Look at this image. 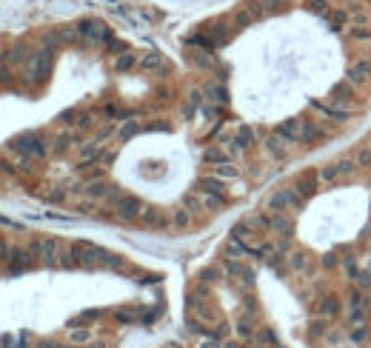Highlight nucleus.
<instances>
[{"instance_id": "f8f14e48", "label": "nucleus", "mask_w": 371, "mask_h": 348, "mask_svg": "<svg viewBox=\"0 0 371 348\" xmlns=\"http://www.w3.org/2000/svg\"><path fill=\"white\" fill-rule=\"evenodd\" d=\"M34 251L46 260V263H57V254H60V243L57 240H43V243H37Z\"/></svg>"}, {"instance_id": "b1692460", "label": "nucleus", "mask_w": 371, "mask_h": 348, "mask_svg": "<svg viewBox=\"0 0 371 348\" xmlns=\"http://www.w3.org/2000/svg\"><path fill=\"white\" fill-rule=\"evenodd\" d=\"M157 66H163V57H160L157 51H152V54L143 57V69H157Z\"/></svg>"}, {"instance_id": "393cba45", "label": "nucleus", "mask_w": 371, "mask_h": 348, "mask_svg": "<svg viewBox=\"0 0 371 348\" xmlns=\"http://www.w3.org/2000/svg\"><path fill=\"white\" fill-rule=\"evenodd\" d=\"M206 160H209V163H226V151L223 149H209L206 151Z\"/></svg>"}, {"instance_id": "f03ea898", "label": "nucleus", "mask_w": 371, "mask_h": 348, "mask_svg": "<svg viewBox=\"0 0 371 348\" xmlns=\"http://www.w3.org/2000/svg\"><path fill=\"white\" fill-rule=\"evenodd\" d=\"M71 254H74V263L86 265V268H94V265L103 263V251L94 249V246H89V243H77V246L71 249Z\"/></svg>"}, {"instance_id": "72a5a7b5", "label": "nucleus", "mask_w": 371, "mask_h": 348, "mask_svg": "<svg viewBox=\"0 0 371 348\" xmlns=\"http://www.w3.org/2000/svg\"><path fill=\"white\" fill-rule=\"evenodd\" d=\"M357 282H360L363 288H369V285H371V274H360V277H357Z\"/></svg>"}, {"instance_id": "20e7f679", "label": "nucleus", "mask_w": 371, "mask_h": 348, "mask_svg": "<svg viewBox=\"0 0 371 348\" xmlns=\"http://www.w3.org/2000/svg\"><path fill=\"white\" fill-rule=\"evenodd\" d=\"M15 149L23 151V154H29V157H46V146H43V140L40 137H34V134H23V137H17L15 140Z\"/></svg>"}, {"instance_id": "f257e3e1", "label": "nucleus", "mask_w": 371, "mask_h": 348, "mask_svg": "<svg viewBox=\"0 0 371 348\" xmlns=\"http://www.w3.org/2000/svg\"><path fill=\"white\" fill-rule=\"evenodd\" d=\"M303 206V197L294 191V188H280V191H274L266 203V209H269L271 214H283V211H291V209H300Z\"/></svg>"}, {"instance_id": "2eb2a0df", "label": "nucleus", "mask_w": 371, "mask_h": 348, "mask_svg": "<svg viewBox=\"0 0 371 348\" xmlns=\"http://www.w3.org/2000/svg\"><path fill=\"white\" fill-rule=\"evenodd\" d=\"M252 140H254V132L249 129V126H240L237 129V134H234V146L240 151H246L249 146H252Z\"/></svg>"}, {"instance_id": "cd10ccee", "label": "nucleus", "mask_w": 371, "mask_h": 348, "mask_svg": "<svg viewBox=\"0 0 371 348\" xmlns=\"http://www.w3.org/2000/svg\"><path fill=\"white\" fill-rule=\"evenodd\" d=\"M89 337H92V334L86 331V328H74V331H71V343H89Z\"/></svg>"}, {"instance_id": "2f4dec72", "label": "nucleus", "mask_w": 371, "mask_h": 348, "mask_svg": "<svg viewBox=\"0 0 371 348\" xmlns=\"http://www.w3.org/2000/svg\"><path fill=\"white\" fill-rule=\"evenodd\" d=\"M209 94H211V100L226 103V89H220V86H211V89H209Z\"/></svg>"}, {"instance_id": "dca6fc26", "label": "nucleus", "mask_w": 371, "mask_h": 348, "mask_svg": "<svg viewBox=\"0 0 371 348\" xmlns=\"http://www.w3.org/2000/svg\"><path fill=\"white\" fill-rule=\"evenodd\" d=\"M197 194H200V191H197ZM200 206H203V211H214V209L223 206V197H220V194H200Z\"/></svg>"}, {"instance_id": "c9c22d12", "label": "nucleus", "mask_w": 371, "mask_h": 348, "mask_svg": "<svg viewBox=\"0 0 371 348\" xmlns=\"http://www.w3.org/2000/svg\"><path fill=\"white\" fill-rule=\"evenodd\" d=\"M200 348H217V343H214V340H206V343H203Z\"/></svg>"}, {"instance_id": "9b49d317", "label": "nucleus", "mask_w": 371, "mask_h": 348, "mask_svg": "<svg viewBox=\"0 0 371 348\" xmlns=\"http://www.w3.org/2000/svg\"><path fill=\"white\" fill-rule=\"evenodd\" d=\"M26 265H32V251H23V249L9 251V271H23Z\"/></svg>"}, {"instance_id": "bb28decb", "label": "nucleus", "mask_w": 371, "mask_h": 348, "mask_svg": "<svg viewBox=\"0 0 371 348\" xmlns=\"http://www.w3.org/2000/svg\"><path fill=\"white\" fill-rule=\"evenodd\" d=\"M305 265H308V257L305 254H291V268L294 271H303Z\"/></svg>"}, {"instance_id": "4468645a", "label": "nucleus", "mask_w": 371, "mask_h": 348, "mask_svg": "<svg viewBox=\"0 0 371 348\" xmlns=\"http://www.w3.org/2000/svg\"><path fill=\"white\" fill-rule=\"evenodd\" d=\"M197 191H200V194H220V197H223V183H220L217 177H203V180L197 183Z\"/></svg>"}, {"instance_id": "412c9836", "label": "nucleus", "mask_w": 371, "mask_h": 348, "mask_svg": "<svg viewBox=\"0 0 371 348\" xmlns=\"http://www.w3.org/2000/svg\"><path fill=\"white\" fill-rule=\"evenodd\" d=\"M317 311H320L323 317H331V314H337L340 311V302L337 300H323L320 305H317Z\"/></svg>"}, {"instance_id": "9d476101", "label": "nucleus", "mask_w": 371, "mask_h": 348, "mask_svg": "<svg viewBox=\"0 0 371 348\" xmlns=\"http://www.w3.org/2000/svg\"><path fill=\"white\" fill-rule=\"evenodd\" d=\"M266 151H269L271 157L283 160V157L288 154V140H286V137H280V134L274 132V134L269 137V140H266Z\"/></svg>"}, {"instance_id": "c85d7f7f", "label": "nucleus", "mask_w": 371, "mask_h": 348, "mask_svg": "<svg viewBox=\"0 0 371 348\" xmlns=\"http://www.w3.org/2000/svg\"><path fill=\"white\" fill-rule=\"evenodd\" d=\"M188 57H191L197 66H211V57H209V54H197V51H191Z\"/></svg>"}, {"instance_id": "39448f33", "label": "nucleus", "mask_w": 371, "mask_h": 348, "mask_svg": "<svg viewBox=\"0 0 371 348\" xmlns=\"http://www.w3.org/2000/svg\"><path fill=\"white\" fill-rule=\"evenodd\" d=\"M115 211H117L120 220H135V217L143 214V203L137 197H117L115 200Z\"/></svg>"}, {"instance_id": "aec40b11", "label": "nucleus", "mask_w": 371, "mask_h": 348, "mask_svg": "<svg viewBox=\"0 0 371 348\" xmlns=\"http://www.w3.org/2000/svg\"><path fill=\"white\" fill-rule=\"evenodd\" d=\"M214 177H217V180H234V177H237V168H232L229 163H220V166L214 168Z\"/></svg>"}, {"instance_id": "f704fd0d", "label": "nucleus", "mask_w": 371, "mask_h": 348, "mask_svg": "<svg viewBox=\"0 0 371 348\" xmlns=\"http://www.w3.org/2000/svg\"><path fill=\"white\" fill-rule=\"evenodd\" d=\"M0 257H9V249H6V243L0 240Z\"/></svg>"}, {"instance_id": "7ed1b4c3", "label": "nucleus", "mask_w": 371, "mask_h": 348, "mask_svg": "<svg viewBox=\"0 0 371 348\" xmlns=\"http://www.w3.org/2000/svg\"><path fill=\"white\" fill-rule=\"evenodd\" d=\"M51 71V54L49 51H40V54H34L32 60H29V77L37 80V83H43L46 77H49Z\"/></svg>"}, {"instance_id": "c756f323", "label": "nucleus", "mask_w": 371, "mask_h": 348, "mask_svg": "<svg viewBox=\"0 0 371 348\" xmlns=\"http://www.w3.org/2000/svg\"><path fill=\"white\" fill-rule=\"evenodd\" d=\"M89 194H92V197H106V194H109V188H106L103 183H94V186L89 188Z\"/></svg>"}, {"instance_id": "4be33fe9", "label": "nucleus", "mask_w": 371, "mask_h": 348, "mask_svg": "<svg viewBox=\"0 0 371 348\" xmlns=\"http://www.w3.org/2000/svg\"><path fill=\"white\" fill-rule=\"evenodd\" d=\"M340 174H337V166L334 163H328V166H323V171H320V180H325V183H334Z\"/></svg>"}, {"instance_id": "7c9ffc66", "label": "nucleus", "mask_w": 371, "mask_h": 348, "mask_svg": "<svg viewBox=\"0 0 371 348\" xmlns=\"http://www.w3.org/2000/svg\"><path fill=\"white\" fill-rule=\"evenodd\" d=\"M357 166H371V149H363L357 154Z\"/></svg>"}, {"instance_id": "6ab92c4d", "label": "nucleus", "mask_w": 371, "mask_h": 348, "mask_svg": "<svg viewBox=\"0 0 371 348\" xmlns=\"http://www.w3.org/2000/svg\"><path fill=\"white\" fill-rule=\"evenodd\" d=\"M171 223H174L177 229H186V226L191 223V211H188V209H177V211L171 214Z\"/></svg>"}, {"instance_id": "473e14b6", "label": "nucleus", "mask_w": 371, "mask_h": 348, "mask_svg": "<svg viewBox=\"0 0 371 348\" xmlns=\"http://www.w3.org/2000/svg\"><path fill=\"white\" fill-rule=\"evenodd\" d=\"M132 134H137V123H129V126H126V129L120 132V137H123V140H129Z\"/></svg>"}, {"instance_id": "a211bd4d", "label": "nucleus", "mask_w": 371, "mask_h": 348, "mask_svg": "<svg viewBox=\"0 0 371 348\" xmlns=\"http://www.w3.org/2000/svg\"><path fill=\"white\" fill-rule=\"evenodd\" d=\"M294 191H297L300 197H305V194H311V191H314V174H305L303 180H300L297 186H294Z\"/></svg>"}, {"instance_id": "f3484780", "label": "nucleus", "mask_w": 371, "mask_h": 348, "mask_svg": "<svg viewBox=\"0 0 371 348\" xmlns=\"http://www.w3.org/2000/svg\"><path fill=\"white\" fill-rule=\"evenodd\" d=\"M337 166V174L340 177H351L357 171V160H351V157H346V160H340V163H334Z\"/></svg>"}, {"instance_id": "a878e982", "label": "nucleus", "mask_w": 371, "mask_h": 348, "mask_svg": "<svg viewBox=\"0 0 371 348\" xmlns=\"http://www.w3.org/2000/svg\"><path fill=\"white\" fill-rule=\"evenodd\" d=\"M132 66H135V57L132 54H123V57H117V63H115L117 71H126V69H132Z\"/></svg>"}, {"instance_id": "1a4fd4ad", "label": "nucleus", "mask_w": 371, "mask_h": 348, "mask_svg": "<svg viewBox=\"0 0 371 348\" xmlns=\"http://www.w3.org/2000/svg\"><path fill=\"white\" fill-rule=\"evenodd\" d=\"M371 80V60H360V63H354V66L348 69V83L354 86H366Z\"/></svg>"}, {"instance_id": "5701e85b", "label": "nucleus", "mask_w": 371, "mask_h": 348, "mask_svg": "<svg viewBox=\"0 0 371 348\" xmlns=\"http://www.w3.org/2000/svg\"><path fill=\"white\" fill-rule=\"evenodd\" d=\"M143 220H146V223H149V226H163V217L157 214V211H154V209H143Z\"/></svg>"}, {"instance_id": "0eeeda50", "label": "nucleus", "mask_w": 371, "mask_h": 348, "mask_svg": "<svg viewBox=\"0 0 371 348\" xmlns=\"http://www.w3.org/2000/svg\"><path fill=\"white\" fill-rule=\"evenodd\" d=\"M303 126H305L303 117H291V120H283V123H280L277 134L286 137L288 143H300V140H303Z\"/></svg>"}, {"instance_id": "423d86ee", "label": "nucleus", "mask_w": 371, "mask_h": 348, "mask_svg": "<svg viewBox=\"0 0 371 348\" xmlns=\"http://www.w3.org/2000/svg\"><path fill=\"white\" fill-rule=\"evenodd\" d=\"M77 32L83 34L89 43H103V40H109V29L103 26L100 20H83Z\"/></svg>"}, {"instance_id": "ddd939ff", "label": "nucleus", "mask_w": 371, "mask_h": 348, "mask_svg": "<svg viewBox=\"0 0 371 348\" xmlns=\"http://www.w3.org/2000/svg\"><path fill=\"white\" fill-rule=\"evenodd\" d=\"M266 229H271V232L277 234H291V220H288L286 214H269L266 217Z\"/></svg>"}, {"instance_id": "6e6552de", "label": "nucleus", "mask_w": 371, "mask_h": 348, "mask_svg": "<svg viewBox=\"0 0 371 348\" xmlns=\"http://www.w3.org/2000/svg\"><path fill=\"white\" fill-rule=\"evenodd\" d=\"M354 97H357V89L348 83V80L337 83V86H334V92H331V100H334V103H340L346 112H351V100H354Z\"/></svg>"}]
</instances>
